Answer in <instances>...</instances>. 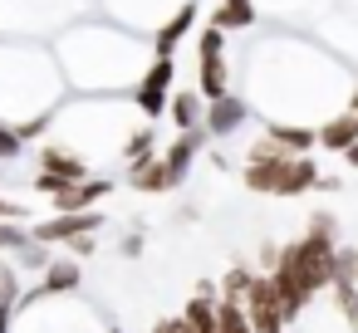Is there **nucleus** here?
I'll return each mask as SVG.
<instances>
[{
    "instance_id": "obj_35",
    "label": "nucleus",
    "mask_w": 358,
    "mask_h": 333,
    "mask_svg": "<svg viewBox=\"0 0 358 333\" xmlns=\"http://www.w3.org/2000/svg\"><path fill=\"white\" fill-rule=\"evenodd\" d=\"M113 333H123V328H113Z\"/></svg>"
},
{
    "instance_id": "obj_16",
    "label": "nucleus",
    "mask_w": 358,
    "mask_h": 333,
    "mask_svg": "<svg viewBox=\"0 0 358 333\" xmlns=\"http://www.w3.org/2000/svg\"><path fill=\"white\" fill-rule=\"evenodd\" d=\"M182 318L192 323V333H221V328H216V299L192 294V299H187V309H182Z\"/></svg>"
},
{
    "instance_id": "obj_10",
    "label": "nucleus",
    "mask_w": 358,
    "mask_h": 333,
    "mask_svg": "<svg viewBox=\"0 0 358 333\" xmlns=\"http://www.w3.org/2000/svg\"><path fill=\"white\" fill-rule=\"evenodd\" d=\"M192 25H196V0H187V6H182V10H177V15H172V20L157 30L152 54H157V59H172V54H177V45L192 35Z\"/></svg>"
},
{
    "instance_id": "obj_5",
    "label": "nucleus",
    "mask_w": 358,
    "mask_h": 333,
    "mask_svg": "<svg viewBox=\"0 0 358 333\" xmlns=\"http://www.w3.org/2000/svg\"><path fill=\"white\" fill-rule=\"evenodd\" d=\"M79 279H84V269H79L74 255H69V260H50L45 274H40V284H35L30 294H20V309H25V304H40V299H50V294H69V289H79Z\"/></svg>"
},
{
    "instance_id": "obj_3",
    "label": "nucleus",
    "mask_w": 358,
    "mask_h": 333,
    "mask_svg": "<svg viewBox=\"0 0 358 333\" xmlns=\"http://www.w3.org/2000/svg\"><path fill=\"white\" fill-rule=\"evenodd\" d=\"M103 230V211H79V216H50V221H40V225H30V240L35 245H69V240H79V235H99Z\"/></svg>"
},
{
    "instance_id": "obj_30",
    "label": "nucleus",
    "mask_w": 358,
    "mask_h": 333,
    "mask_svg": "<svg viewBox=\"0 0 358 333\" xmlns=\"http://www.w3.org/2000/svg\"><path fill=\"white\" fill-rule=\"evenodd\" d=\"M123 255H143V230H138V235H128V240H123Z\"/></svg>"
},
{
    "instance_id": "obj_7",
    "label": "nucleus",
    "mask_w": 358,
    "mask_h": 333,
    "mask_svg": "<svg viewBox=\"0 0 358 333\" xmlns=\"http://www.w3.org/2000/svg\"><path fill=\"white\" fill-rule=\"evenodd\" d=\"M250 118V108H245V98H236V94H226V98H216V103H206V118H201V128L211 133V138H231L241 123Z\"/></svg>"
},
{
    "instance_id": "obj_24",
    "label": "nucleus",
    "mask_w": 358,
    "mask_h": 333,
    "mask_svg": "<svg viewBox=\"0 0 358 333\" xmlns=\"http://www.w3.org/2000/svg\"><path fill=\"white\" fill-rule=\"evenodd\" d=\"M309 235H329V240H338V216H334V211H314V216H309Z\"/></svg>"
},
{
    "instance_id": "obj_8",
    "label": "nucleus",
    "mask_w": 358,
    "mask_h": 333,
    "mask_svg": "<svg viewBox=\"0 0 358 333\" xmlns=\"http://www.w3.org/2000/svg\"><path fill=\"white\" fill-rule=\"evenodd\" d=\"M196 94H201L206 103H216V98H226V94H231L226 54H201V59H196Z\"/></svg>"
},
{
    "instance_id": "obj_32",
    "label": "nucleus",
    "mask_w": 358,
    "mask_h": 333,
    "mask_svg": "<svg viewBox=\"0 0 358 333\" xmlns=\"http://www.w3.org/2000/svg\"><path fill=\"white\" fill-rule=\"evenodd\" d=\"M343 162H348V167L358 172V142H348V152H343Z\"/></svg>"
},
{
    "instance_id": "obj_17",
    "label": "nucleus",
    "mask_w": 358,
    "mask_h": 333,
    "mask_svg": "<svg viewBox=\"0 0 358 333\" xmlns=\"http://www.w3.org/2000/svg\"><path fill=\"white\" fill-rule=\"evenodd\" d=\"M255 274H260V269H250V265H231V269L221 274V284H216V289H221V299H236V304H241V299H245V289L255 284Z\"/></svg>"
},
{
    "instance_id": "obj_12",
    "label": "nucleus",
    "mask_w": 358,
    "mask_h": 333,
    "mask_svg": "<svg viewBox=\"0 0 358 333\" xmlns=\"http://www.w3.org/2000/svg\"><path fill=\"white\" fill-rule=\"evenodd\" d=\"M265 138H270L275 147L294 152V157H309V152H314V142H319V133H314V128H299V123H270V128H265Z\"/></svg>"
},
{
    "instance_id": "obj_11",
    "label": "nucleus",
    "mask_w": 358,
    "mask_h": 333,
    "mask_svg": "<svg viewBox=\"0 0 358 333\" xmlns=\"http://www.w3.org/2000/svg\"><path fill=\"white\" fill-rule=\"evenodd\" d=\"M128 186H133V191H143V196H162V191H172V182H167V167H162V157L152 152V157L133 162V167H128Z\"/></svg>"
},
{
    "instance_id": "obj_13",
    "label": "nucleus",
    "mask_w": 358,
    "mask_h": 333,
    "mask_svg": "<svg viewBox=\"0 0 358 333\" xmlns=\"http://www.w3.org/2000/svg\"><path fill=\"white\" fill-rule=\"evenodd\" d=\"M167 113H172L177 133H192V128H201V118H206V98H201L196 89H182V94H172Z\"/></svg>"
},
{
    "instance_id": "obj_27",
    "label": "nucleus",
    "mask_w": 358,
    "mask_h": 333,
    "mask_svg": "<svg viewBox=\"0 0 358 333\" xmlns=\"http://www.w3.org/2000/svg\"><path fill=\"white\" fill-rule=\"evenodd\" d=\"M275 265H280V245H275V240H265V245H260V274H270Z\"/></svg>"
},
{
    "instance_id": "obj_34",
    "label": "nucleus",
    "mask_w": 358,
    "mask_h": 333,
    "mask_svg": "<svg viewBox=\"0 0 358 333\" xmlns=\"http://www.w3.org/2000/svg\"><path fill=\"white\" fill-rule=\"evenodd\" d=\"M353 128H358V113H353Z\"/></svg>"
},
{
    "instance_id": "obj_19",
    "label": "nucleus",
    "mask_w": 358,
    "mask_h": 333,
    "mask_svg": "<svg viewBox=\"0 0 358 333\" xmlns=\"http://www.w3.org/2000/svg\"><path fill=\"white\" fill-rule=\"evenodd\" d=\"M25 245H30V225H25V221H0V250L20 255Z\"/></svg>"
},
{
    "instance_id": "obj_14",
    "label": "nucleus",
    "mask_w": 358,
    "mask_h": 333,
    "mask_svg": "<svg viewBox=\"0 0 358 333\" xmlns=\"http://www.w3.org/2000/svg\"><path fill=\"white\" fill-rule=\"evenodd\" d=\"M348 142H358V128H353V113H338V118H329L324 128H319V147L324 152H348Z\"/></svg>"
},
{
    "instance_id": "obj_4",
    "label": "nucleus",
    "mask_w": 358,
    "mask_h": 333,
    "mask_svg": "<svg viewBox=\"0 0 358 333\" xmlns=\"http://www.w3.org/2000/svg\"><path fill=\"white\" fill-rule=\"evenodd\" d=\"M206 142H211V133H206V128L177 133V142L162 152V167H167V182H172V186H182V182H187V172L196 167V157L206 152Z\"/></svg>"
},
{
    "instance_id": "obj_1",
    "label": "nucleus",
    "mask_w": 358,
    "mask_h": 333,
    "mask_svg": "<svg viewBox=\"0 0 358 333\" xmlns=\"http://www.w3.org/2000/svg\"><path fill=\"white\" fill-rule=\"evenodd\" d=\"M172 74H177L172 59H152V64H148V74H143L138 89H133V103H138L143 118H162V113H167V103H172Z\"/></svg>"
},
{
    "instance_id": "obj_25",
    "label": "nucleus",
    "mask_w": 358,
    "mask_h": 333,
    "mask_svg": "<svg viewBox=\"0 0 358 333\" xmlns=\"http://www.w3.org/2000/svg\"><path fill=\"white\" fill-rule=\"evenodd\" d=\"M221 6L236 15V30H250L255 25V0H221Z\"/></svg>"
},
{
    "instance_id": "obj_28",
    "label": "nucleus",
    "mask_w": 358,
    "mask_h": 333,
    "mask_svg": "<svg viewBox=\"0 0 358 333\" xmlns=\"http://www.w3.org/2000/svg\"><path fill=\"white\" fill-rule=\"evenodd\" d=\"M94 250H99V240H94V235H79V240H69V255H74V260L94 255Z\"/></svg>"
},
{
    "instance_id": "obj_18",
    "label": "nucleus",
    "mask_w": 358,
    "mask_h": 333,
    "mask_svg": "<svg viewBox=\"0 0 358 333\" xmlns=\"http://www.w3.org/2000/svg\"><path fill=\"white\" fill-rule=\"evenodd\" d=\"M216 328H221V333H255L250 318H245V309H241L236 299H216Z\"/></svg>"
},
{
    "instance_id": "obj_9",
    "label": "nucleus",
    "mask_w": 358,
    "mask_h": 333,
    "mask_svg": "<svg viewBox=\"0 0 358 333\" xmlns=\"http://www.w3.org/2000/svg\"><path fill=\"white\" fill-rule=\"evenodd\" d=\"M40 172L45 177H59V182H89V162L69 147H40Z\"/></svg>"
},
{
    "instance_id": "obj_33",
    "label": "nucleus",
    "mask_w": 358,
    "mask_h": 333,
    "mask_svg": "<svg viewBox=\"0 0 358 333\" xmlns=\"http://www.w3.org/2000/svg\"><path fill=\"white\" fill-rule=\"evenodd\" d=\"M348 113H358V89H353V98H348Z\"/></svg>"
},
{
    "instance_id": "obj_15",
    "label": "nucleus",
    "mask_w": 358,
    "mask_h": 333,
    "mask_svg": "<svg viewBox=\"0 0 358 333\" xmlns=\"http://www.w3.org/2000/svg\"><path fill=\"white\" fill-rule=\"evenodd\" d=\"M329 294H334V304H338L343 323L358 333V279H329Z\"/></svg>"
},
{
    "instance_id": "obj_29",
    "label": "nucleus",
    "mask_w": 358,
    "mask_h": 333,
    "mask_svg": "<svg viewBox=\"0 0 358 333\" xmlns=\"http://www.w3.org/2000/svg\"><path fill=\"white\" fill-rule=\"evenodd\" d=\"M0 221H25V206H15V201L0 196Z\"/></svg>"
},
{
    "instance_id": "obj_31",
    "label": "nucleus",
    "mask_w": 358,
    "mask_h": 333,
    "mask_svg": "<svg viewBox=\"0 0 358 333\" xmlns=\"http://www.w3.org/2000/svg\"><path fill=\"white\" fill-rule=\"evenodd\" d=\"M177 323H182L177 313H172V318H157V323H152V333H177Z\"/></svg>"
},
{
    "instance_id": "obj_20",
    "label": "nucleus",
    "mask_w": 358,
    "mask_h": 333,
    "mask_svg": "<svg viewBox=\"0 0 358 333\" xmlns=\"http://www.w3.org/2000/svg\"><path fill=\"white\" fill-rule=\"evenodd\" d=\"M0 309H20V269H10V265H0Z\"/></svg>"
},
{
    "instance_id": "obj_6",
    "label": "nucleus",
    "mask_w": 358,
    "mask_h": 333,
    "mask_svg": "<svg viewBox=\"0 0 358 333\" xmlns=\"http://www.w3.org/2000/svg\"><path fill=\"white\" fill-rule=\"evenodd\" d=\"M113 191L108 177H89V182H74L55 196V216H79V211H99V201Z\"/></svg>"
},
{
    "instance_id": "obj_23",
    "label": "nucleus",
    "mask_w": 358,
    "mask_h": 333,
    "mask_svg": "<svg viewBox=\"0 0 358 333\" xmlns=\"http://www.w3.org/2000/svg\"><path fill=\"white\" fill-rule=\"evenodd\" d=\"M201 54H226V30L206 25V30L196 35V59H201Z\"/></svg>"
},
{
    "instance_id": "obj_22",
    "label": "nucleus",
    "mask_w": 358,
    "mask_h": 333,
    "mask_svg": "<svg viewBox=\"0 0 358 333\" xmlns=\"http://www.w3.org/2000/svg\"><path fill=\"white\" fill-rule=\"evenodd\" d=\"M20 133H15V123H0V167H6V162H15L20 157Z\"/></svg>"
},
{
    "instance_id": "obj_21",
    "label": "nucleus",
    "mask_w": 358,
    "mask_h": 333,
    "mask_svg": "<svg viewBox=\"0 0 358 333\" xmlns=\"http://www.w3.org/2000/svg\"><path fill=\"white\" fill-rule=\"evenodd\" d=\"M152 142H157V138H152V128H143V133H133V138H128V147H123V157H128V167H133V162H143V157H152V152H157Z\"/></svg>"
},
{
    "instance_id": "obj_26",
    "label": "nucleus",
    "mask_w": 358,
    "mask_h": 333,
    "mask_svg": "<svg viewBox=\"0 0 358 333\" xmlns=\"http://www.w3.org/2000/svg\"><path fill=\"white\" fill-rule=\"evenodd\" d=\"M45 128H50V118H25V123H15L20 142H30V138H45Z\"/></svg>"
},
{
    "instance_id": "obj_2",
    "label": "nucleus",
    "mask_w": 358,
    "mask_h": 333,
    "mask_svg": "<svg viewBox=\"0 0 358 333\" xmlns=\"http://www.w3.org/2000/svg\"><path fill=\"white\" fill-rule=\"evenodd\" d=\"M241 309H245V318H250V328H255V333H285V328H289V323H285V313H280V299H275L270 274H255V284L245 289Z\"/></svg>"
}]
</instances>
